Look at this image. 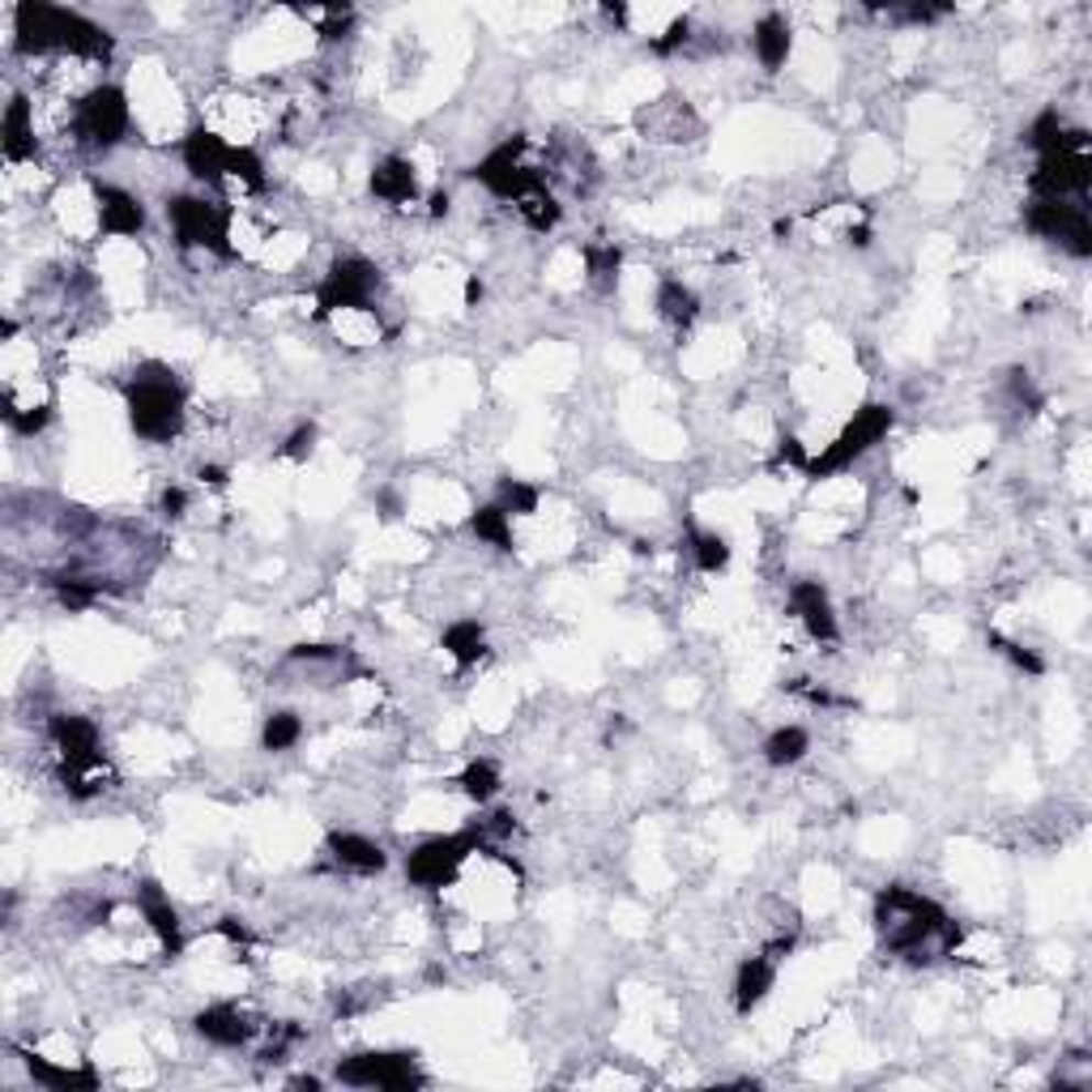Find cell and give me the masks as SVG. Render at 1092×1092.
<instances>
[{
	"label": "cell",
	"instance_id": "31",
	"mask_svg": "<svg viewBox=\"0 0 1092 1092\" xmlns=\"http://www.w3.org/2000/svg\"><path fill=\"white\" fill-rule=\"evenodd\" d=\"M461 790H465V798H474V803H492L495 790H499V773H495L492 760H474V764L461 773Z\"/></svg>",
	"mask_w": 1092,
	"mask_h": 1092
},
{
	"label": "cell",
	"instance_id": "20",
	"mask_svg": "<svg viewBox=\"0 0 1092 1092\" xmlns=\"http://www.w3.org/2000/svg\"><path fill=\"white\" fill-rule=\"evenodd\" d=\"M372 192L388 201V206H401V201H415L419 197V179H415V167L406 158H385L376 172H372Z\"/></svg>",
	"mask_w": 1092,
	"mask_h": 1092
},
{
	"label": "cell",
	"instance_id": "42",
	"mask_svg": "<svg viewBox=\"0 0 1092 1092\" xmlns=\"http://www.w3.org/2000/svg\"><path fill=\"white\" fill-rule=\"evenodd\" d=\"M905 22H935V18H944L951 13V4H905V9H896Z\"/></svg>",
	"mask_w": 1092,
	"mask_h": 1092
},
{
	"label": "cell",
	"instance_id": "41",
	"mask_svg": "<svg viewBox=\"0 0 1092 1092\" xmlns=\"http://www.w3.org/2000/svg\"><path fill=\"white\" fill-rule=\"evenodd\" d=\"M807 453H803V444L794 440V435H785L781 444H776V465H798V470H807Z\"/></svg>",
	"mask_w": 1092,
	"mask_h": 1092
},
{
	"label": "cell",
	"instance_id": "49",
	"mask_svg": "<svg viewBox=\"0 0 1092 1092\" xmlns=\"http://www.w3.org/2000/svg\"><path fill=\"white\" fill-rule=\"evenodd\" d=\"M444 213H449V197L435 192V197H431V218H444Z\"/></svg>",
	"mask_w": 1092,
	"mask_h": 1092
},
{
	"label": "cell",
	"instance_id": "32",
	"mask_svg": "<svg viewBox=\"0 0 1092 1092\" xmlns=\"http://www.w3.org/2000/svg\"><path fill=\"white\" fill-rule=\"evenodd\" d=\"M299 735H304V721L295 713H269V721L261 730V742H265V751H286V747L299 742Z\"/></svg>",
	"mask_w": 1092,
	"mask_h": 1092
},
{
	"label": "cell",
	"instance_id": "23",
	"mask_svg": "<svg viewBox=\"0 0 1092 1092\" xmlns=\"http://www.w3.org/2000/svg\"><path fill=\"white\" fill-rule=\"evenodd\" d=\"M142 914L150 922V930L163 939V948L176 956L179 951V914L172 909V901H163V892H158V883L145 880L142 883Z\"/></svg>",
	"mask_w": 1092,
	"mask_h": 1092
},
{
	"label": "cell",
	"instance_id": "44",
	"mask_svg": "<svg viewBox=\"0 0 1092 1092\" xmlns=\"http://www.w3.org/2000/svg\"><path fill=\"white\" fill-rule=\"evenodd\" d=\"M218 930H222L227 939H235V944H247V930L235 922V917H222V926H218Z\"/></svg>",
	"mask_w": 1092,
	"mask_h": 1092
},
{
	"label": "cell",
	"instance_id": "21",
	"mask_svg": "<svg viewBox=\"0 0 1092 1092\" xmlns=\"http://www.w3.org/2000/svg\"><path fill=\"white\" fill-rule=\"evenodd\" d=\"M773 964L776 960H769V956H751V960H742L739 964V978H735V1007H739L742 1016L773 990V978H776Z\"/></svg>",
	"mask_w": 1092,
	"mask_h": 1092
},
{
	"label": "cell",
	"instance_id": "40",
	"mask_svg": "<svg viewBox=\"0 0 1092 1092\" xmlns=\"http://www.w3.org/2000/svg\"><path fill=\"white\" fill-rule=\"evenodd\" d=\"M687 31H692V18H674V22H670V31H666V35H662V38H658V43H653V52H662V56H666V52H674L679 43H687Z\"/></svg>",
	"mask_w": 1092,
	"mask_h": 1092
},
{
	"label": "cell",
	"instance_id": "14",
	"mask_svg": "<svg viewBox=\"0 0 1092 1092\" xmlns=\"http://www.w3.org/2000/svg\"><path fill=\"white\" fill-rule=\"evenodd\" d=\"M790 606L794 615L807 624V632L815 640H837V615H832V602H828V589L819 581H798L790 589Z\"/></svg>",
	"mask_w": 1092,
	"mask_h": 1092
},
{
	"label": "cell",
	"instance_id": "27",
	"mask_svg": "<svg viewBox=\"0 0 1092 1092\" xmlns=\"http://www.w3.org/2000/svg\"><path fill=\"white\" fill-rule=\"evenodd\" d=\"M47 585L56 589L60 606H69V610H86V606H90V602H95L107 589L103 581H95V576H77V572H60V576H47Z\"/></svg>",
	"mask_w": 1092,
	"mask_h": 1092
},
{
	"label": "cell",
	"instance_id": "37",
	"mask_svg": "<svg viewBox=\"0 0 1092 1092\" xmlns=\"http://www.w3.org/2000/svg\"><path fill=\"white\" fill-rule=\"evenodd\" d=\"M990 644H994V649H999V653H1003V658H1007L1012 666H1021L1024 674H1041V670H1046V662H1041V658H1037L1033 649L1016 644V640H1003L999 632H990Z\"/></svg>",
	"mask_w": 1092,
	"mask_h": 1092
},
{
	"label": "cell",
	"instance_id": "18",
	"mask_svg": "<svg viewBox=\"0 0 1092 1092\" xmlns=\"http://www.w3.org/2000/svg\"><path fill=\"white\" fill-rule=\"evenodd\" d=\"M329 853L342 862V867H351V871H363V875H372V871H385L388 853L376 841H367V837H359V832H333L329 837Z\"/></svg>",
	"mask_w": 1092,
	"mask_h": 1092
},
{
	"label": "cell",
	"instance_id": "34",
	"mask_svg": "<svg viewBox=\"0 0 1092 1092\" xmlns=\"http://www.w3.org/2000/svg\"><path fill=\"white\" fill-rule=\"evenodd\" d=\"M227 176L244 179L247 188H265V163L256 158V150H247V145H231V163H227Z\"/></svg>",
	"mask_w": 1092,
	"mask_h": 1092
},
{
	"label": "cell",
	"instance_id": "28",
	"mask_svg": "<svg viewBox=\"0 0 1092 1092\" xmlns=\"http://www.w3.org/2000/svg\"><path fill=\"white\" fill-rule=\"evenodd\" d=\"M470 529H474L483 542H492L495 551H512V526H508V512H504L499 504L478 508V512L470 517Z\"/></svg>",
	"mask_w": 1092,
	"mask_h": 1092
},
{
	"label": "cell",
	"instance_id": "13",
	"mask_svg": "<svg viewBox=\"0 0 1092 1092\" xmlns=\"http://www.w3.org/2000/svg\"><path fill=\"white\" fill-rule=\"evenodd\" d=\"M95 188V201H99V222H103L107 235H137L145 227V210L142 201L115 184H103V179H90Z\"/></svg>",
	"mask_w": 1092,
	"mask_h": 1092
},
{
	"label": "cell",
	"instance_id": "36",
	"mask_svg": "<svg viewBox=\"0 0 1092 1092\" xmlns=\"http://www.w3.org/2000/svg\"><path fill=\"white\" fill-rule=\"evenodd\" d=\"M1028 145L1037 150V154H1050L1062 145V120H1058V111H1041L1037 120H1033V129H1028Z\"/></svg>",
	"mask_w": 1092,
	"mask_h": 1092
},
{
	"label": "cell",
	"instance_id": "11",
	"mask_svg": "<svg viewBox=\"0 0 1092 1092\" xmlns=\"http://www.w3.org/2000/svg\"><path fill=\"white\" fill-rule=\"evenodd\" d=\"M1028 231H1037L1041 240H1055L1062 244L1071 256H1092V222L1084 206H1071V201H1033L1028 213H1024Z\"/></svg>",
	"mask_w": 1092,
	"mask_h": 1092
},
{
	"label": "cell",
	"instance_id": "50",
	"mask_svg": "<svg viewBox=\"0 0 1092 1092\" xmlns=\"http://www.w3.org/2000/svg\"><path fill=\"white\" fill-rule=\"evenodd\" d=\"M290 1084H295V1089H308V1092H317V1089H320V1080H317V1076H299V1080H290Z\"/></svg>",
	"mask_w": 1092,
	"mask_h": 1092
},
{
	"label": "cell",
	"instance_id": "38",
	"mask_svg": "<svg viewBox=\"0 0 1092 1092\" xmlns=\"http://www.w3.org/2000/svg\"><path fill=\"white\" fill-rule=\"evenodd\" d=\"M4 419H9V427H13V431H22V435H35V431H43V427L52 423V410H47V406H31V410H18L13 401H4Z\"/></svg>",
	"mask_w": 1092,
	"mask_h": 1092
},
{
	"label": "cell",
	"instance_id": "24",
	"mask_svg": "<svg viewBox=\"0 0 1092 1092\" xmlns=\"http://www.w3.org/2000/svg\"><path fill=\"white\" fill-rule=\"evenodd\" d=\"M444 649L453 653L457 666H474L483 653H487V632L478 619H457L449 632H444Z\"/></svg>",
	"mask_w": 1092,
	"mask_h": 1092
},
{
	"label": "cell",
	"instance_id": "25",
	"mask_svg": "<svg viewBox=\"0 0 1092 1092\" xmlns=\"http://www.w3.org/2000/svg\"><path fill=\"white\" fill-rule=\"evenodd\" d=\"M807 751H810V735L803 730V726H781V730H773L769 742H764V760H769L773 769L798 764Z\"/></svg>",
	"mask_w": 1092,
	"mask_h": 1092
},
{
	"label": "cell",
	"instance_id": "35",
	"mask_svg": "<svg viewBox=\"0 0 1092 1092\" xmlns=\"http://www.w3.org/2000/svg\"><path fill=\"white\" fill-rule=\"evenodd\" d=\"M499 508L512 517V512H521V517H529V512H538V492L529 487V483H521V478H504L499 483Z\"/></svg>",
	"mask_w": 1092,
	"mask_h": 1092
},
{
	"label": "cell",
	"instance_id": "30",
	"mask_svg": "<svg viewBox=\"0 0 1092 1092\" xmlns=\"http://www.w3.org/2000/svg\"><path fill=\"white\" fill-rule=\"evenodd\" d=\"M585 265H589V283L598 286V290H610V286H615V278H619V265H624V256H619V247H615V244L585 247Z\"/></svg>",
	"mask_w": 1092,
	"mask_h": 1092
},
{
	"label": "cell",
	"instance_id": "7",
	"mask_svg": "<svg viewBox=\"0 0 1092 1092\" xmlns=\"http://www.w3.org/2000/svg\"><path fill=\"white\" fill-rule=\"evenodd\" d=\"M167 218L176 227L179 247H210L218 256H231V210L218 201H201V197H172L167 201Z\"/></svg>",
	"mask_w": 1092,
	"mask_h": 1092
},
{
	"label": "cell",
	"instance_id": "15",
	"mask_svg": "<svg viewBox=\"0 0 1092 1092\" xmlns=\"http://www.w3.org/2000/svg\"><path fill=\"white\" fill-rule=\"evenodd\" d=\"M227 163H231V145L222 142L218 133H210V129L188 133V142H184V167H188L192 176L222 179L227 176Z\"/></svg>",
	"mask_w": 1092,
	"mask_h": 1092
},
{
	"label": "cell",
	"instance_id": "8",
	"mask_svg": "<svg viewBox=\"0 0 1092 1092\" xmlns=\"http://www.w3.org/2000/svg\"><path fill=\"white\" fill-rule=\"evenodd\" d=\"M73 133H77V142L95 145V150H111V145L124 142V133H129V99H124V90L120 86H95L77 103Z\"/></svg>",
	"mask_w": 1092,
	"mask_h": 1092
},
{
	"label": "cell",
	"instance_id": "19",
	"mask_svg": "<svg viewBox=\"0 0 1092 1092\" xmlns=\"http://www.w3.org/2000/svg\"><path fill=\"white\" fill-rule=\"evenodd\" d=\"M22 1062H26V1071L35 1076V1084H43V1089H56V1092H95L99 1089V1076H95L90 1067L69 1071V1067H56V1062H47V1058H38V1055H26Z\"/></svg>",
	"mask_w": 1092,
	"mask_h": 1092
},
{
	"label": "cell",
	"instance_id": "22",
	"mask_svg": "<svg viewBox=\"0 0 1092 1092\" xmlns=\"http://www.w3.org/2000/svg\"><path fill=\"white\" fill-rule=\"evenodd\" d=\"M755 56H760V65L769 73H776L785 60H790V22L781 18V13H764L760 22H755Z\"/></svg>",
	"mask_w": 1092,
	"mask_h": 1092
},
{
	"label": "cell",
	"instance_id": "47",
	"mask_svg": "<svg viewBox=\"0 0 1092 1092\" xmlns=\"http://www.w3.org/2000/svg\"><path fill=\"white\" fill-rule=\"evenodd\" d=\"M478 299H483V283H478V278H470V283H465V304L474 308Z\"/></svg>",
	"mask_w": 1092,
	"mask_h": 1092
},
{
	"label": "cell",
	"instance_id": "9",
	"mask_svg": "<svg viewBox=\"0 0 1092 1092\" xmlns=\"http://www.w3.org/2000/svg\"><path fill=\"white\" fill-rule=\"evenodd\" d=\"M483 841H487L483 828L453 832V837H431V841H423V846L406 858V875H410V883H419V887H444V883H453L461 862Z\"/></svg>",
	"mask_w": 1092,
	"mask_h": 1092
},
{
	"label": "cell",
	"instance_id": "1",
	"mask_svg": "<svg viewBox=\"0 0 1092 1092\" xmlns=\"http://www.w3.org/2000/svg\"><path fill=\"white\" fill-rule=\"evenodd\" d=\"M13 31H18V52L22 56H43V52H69L81 60H107L111 56V35L99 22L60 9V4H43V0H22L13 9Z\"/></svg>",
	"mask_w": 1092,
	"mask_h": 1092
},
{
	"label": "cell",
	"instance_id": "48",
	"mask_svg": "<svg viewBox=\"0 0 1092 1092\" xmlns=\"http://www.w3.org/2000/svg\"><path fill=\"white\" fill-rule=\"evenodd\" d=\"M849 244H858V247L871 244V227H853V231H849Z\"/></svg>",
	"mask_w": 1092,
	"mask_h": 1092
},
{
	"label": "cell",
	"instance_id": "10",
	"mask_svg": "<svg viewBox=\"0 0 1092 1092\" xmlns=\"http://www.w3.org/2000/svg\"><path fill=\"white\" fill-rule=\"evenodd\" d=\"M380 286V269L363 256H342L317 286V317H333L338 308H367Z\"/></svg>",
	"mask_w": 1092,
	"mask_h": 1092
},
{
	"label": "cell",
	"instance_id": "46",
	"mask_svg": "<svg viewBox=\"0 0 1092 1092\" xmlns=\"http://www.w3.org/2000/svg\"><path fill=\"white\" fill-rule=\"evenodd\" d=\"M201 478H206L210 487H222V483H227V470H222V465H201Z\"/></svg>",
	"mask_w": 1092,
	"mask_h": 1092
},
{
	"label": "cell",
	"instance_id": "43",
	"mask_svg": "<svg viewBox=\"0 0 1092 1092\" xmlns=\"http://www.w3.org/2000/svg\"><path fill=\"white\" fill-rule=\"evenodd\" d=\"M184 508H188V492L167 487V492H163V512H167V517H184Z\"/></svg>",
	"mask_w": 1092,
	"mask_h": 1092
},
{
	"label": "cell",
	"instance_id": "39",
	"mask_svg": "<svg viewBox=\"0 0 1092 1092\" xmlns=\"http://www.w3.org/2000/svg\"><path fill=\"white\" fill-rule=\"evenodd\" d=\"M312 444H317V427L304 423L295 435H290V440H286L283 457H308V453H312Z\"/></svg>",
	"mask_w": 1092,
	"mask_h": 1092
},
{
	"label": "cell",
	"instance_id": "16",
	"mask_svg": "<svg viewBox=\"0 0 1092 1092\" xmlns=\"http://www.w3.org/2000/svg\"><path fill=\"white\" fill-rule=\"evenodd\" d=\"M192 1028H197L206 1041H213V1046H244L247 1037H252V1024H247L244 1012L231 1007V1003H213L206 1012H197Z\"/></svg>",
	"mask_w": 1092,
	"mask_h": 1092
},
{
	"label": "cell",
	"instance_id": "12",
	"mask_svg": "<svg viewBox=\"0 0 1092 1092\" xmlns=\"http://www.w3.org/2000/svg\"><path fill=\"white\" fill-rule=\"evenodd\" d=\"M521 150H526V137L504 142L499 150H492V154L474 167V179H478V184H487L495 197H504V201H521L526 192H533V188L542 184L538 172H529V167L517 163V158H521Z\"/></svg>",
	"mask_w": 1092,
	"mask_h": 1092
},
{
	"label": "cell",
	"instance_id": "29",
	"mask_svg": "<svg viewBox=\"0 0 1092 1092\" xmlns=\"http://www.w3.org/2000/svg\"><path fill=\"white\" fill-rule=\"evenodd\" d=\"M517 210H521V218H526L533 231H551V227L560 222V213H564L560 210V201L547 192V184H538L533 192H526V197L517 201Z\"/></svg>",
	"mask_w": 1092,
	"mask_h": 1092
},
{
	"label": "cell",
	"instance_id": "6",
	"mask_svg": "<svg viewBox=\"0 0 1092 1092\" xmlns=\"http://www.w3.org/2000/svg\"><path fill=\"white\" fill-rule=\"evenodd\" d=\"M415 1058H419L415 1050H367V1055L342 1058L333 1076H338V1084H351V1089L410 1092L427 1084Z\"/></svg>",
	"mask_w": 1092,
	"mask_h": 1092
},
{
	"label": "cell",
	"instance_id": "45",
	"mask_svg": "<svg viewBox=\"0 0 1092 1092\" xmlns=\"http://www.w3.org/2000/svg\"><path fill=\"white\" fill-rule=\"evenodd\" d=\"M380 508H385L380 517H385V521H393V517L401 512V499H397V495H393V492H385V495H380Z\"/></svg>",
	"mask_w": 1092,
	"mask_h": 1092
},
{
	"label": "cell",
	"instance_id": "33",
	"mask_svg": "<svg viewBox=\"0 0 1092 1092\" xmlns=\"http://www.w3.org/2000/svg\"><path fill=\"white\" fill-rule=\"evenodd\" d=\"M692 551H696V567L701 572H721V567L730 564V547L717 533H692Z\"/></svg>",
	"mask_w": 1092,
	"mask_h": 1092
},
{
	"label": "cell",
	"instance_id": "17",
	"mask_svg": "<svg viewBox=\"0 0 1092 1092\" xmlns=\"http://www.w3.org/2000/svg\"><path fill=\"white\" fill-rule=\"evenodd\" d=\"M0 145L9 163H22L35 154V124H31V99H9L4 107V124H0Z\"/></svg>",
	"mask_w": 1092,
	"mask_h": 1092
},
{
	"label": "cell",
	"instance_id": "26",
	"mask_svg": "<svg viewBox=\"0 0 1092 1092\" xmlns=\"http://www.w3.org/2000/svg\"><path fill=\"white\" fill-rule=\"evenodd\" d=\"M658 312H662V320H670V324H692L696 320V312H701V299L687 290L683 283H674V278H666V283L658 286Z\"/></svg>",
	"mask_w": 1092,
	"mask_h": 1092
},
{
	"label": "cell",
	"instance_id": "3",
	"mask_svg": "<svg viewBox=\"0 0 1092 1092\" xmlns=\"http://www.w3.org/2000/svg\"><path fill=\"white\" fill-rule=\"evenodd\" d=\"M129 423L150 444H167V440L179 435V427H184V385L163 363H145L142 372L133 376V385H129Z\"/></svg>",
	"mask_w": 1092,
	"mask_h": 1092
},
{
	"label": "cell",
	"instance_id": "2",
	"mask_svg": "<svg viewBox=\"0 0 1092 1092\" xmlns=\"http://www.w3.org/2000/svg\"><path fill=\"white\" fill-rule=\"evenodd\" d=\"M875 930H880L883 948L896 956L922 960V948L930 939H944V951H956L960 930L930 896H922L905 883H892L887 892H880L875 901Z\"/></svg>",
	"mask_w": 1092,
	"mask_h": 1092
},
{
	"label": "cell",
	"instance_id": "5",
	"mask_svg": "<svg viewBox=\"0 0 1092 1092\" xmlns=\"http://www.w3.org/2000/svg\"><path fill=\"white\" fill-rule=\"evenodd\" d=\"M892 406H880V401H871V406H862L853 419H849V427L819 453V457H810L807 461V478H832V474H841V470H849L853 461L862 457L871 444H880L883 435L892 431Z\"/></svg>",
	"mask_w": 1092,
	"mask_h": 1092
},
{
	"label": "cell",
	"instance_id": "4",
	"mask_svg": "<svg viewBox=\"0 0 1092 1092\" xmlns=\"http://www.w3.org/2000/svg\"><path fill=\"white\" fill-rule=\"evenodd\" d=\"M1033 192L1037 201H1067V197H1084L1092 184L1089 163V133L1084 129H1062V145L1037 158L1033 172Z\"/></svg>",
	"mask_w": 1092,
	"mask_h": 1092
}]
</instances>
